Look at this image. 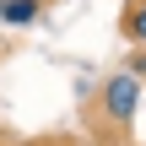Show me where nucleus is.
I'll return each mask as SVG.
<instances>
[{
  "label": "nucleus",
  "instance_id": "obj_3",
  "mask_svg": "<svg viewBox=\"0 0 146 146\" xmlns=\"http://www.w3.org/2000/svg\"><path fill=\"white\" fill-rule=\"evenodd\" d=\"M125 33L135 38V49H146V0L130 5V16H125Z\"/></svg>",
  "mask_w": 146,
  "mask_h": 146
},
{
  "label": "nucleus",
  "instance_id": "obj_1",
  "mask_svg": "<svg viewBox=\"0 0 146 146\" xmlns=\"http://www.w3.org/2000/svg\"><path fill=\"white\" fill-rule=\"evenodd\" d=\"M135 108H141V81H135V76H125V70H119V76H108V81H103V114H108L114 125H130V119H135Z\"/></svg>",
  "mask_w": 146,
  "mask_h": 146
},
{
  "label": "nucleus",
  "instance_id": "obj_4",
  "mask_svg": "<svg viewBox=\"0 0 146 146\" xmlns=\"http://www.w3.org/2000/svg\"><path fill=\"white\" fill-rule=\"evenodd\" d=\"M125 76H135V81H146V49H135V54H130V65H125Z\"/></svg>",
  "mask_w": 146,
  "mask_h": 146
},
{
  "label": "nucleus",
  "instance_id": "obj_2",
  "mask_svg": "<svg viewBox=\"0 0 146 146\" xmlns=\"http://www.w3.org/2000/svg\"><path fill=\"white\" fill-rule=\"evenodd\" d=\"M43 16V0H0V22L5 27H33Z\"/></svg>",
  "mask_w": 146,
  "mask_h": 146
}]
</instances>
